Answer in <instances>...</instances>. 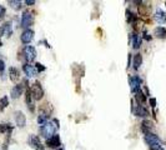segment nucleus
I'll return each mask as SVG.
<instances>
[{
    "instance_id": "1",
    "label": "nucleus",
    "mask_w": 166,
    "mask_h": 150,
    "mask_svg": "<svg viewBox=\"0 0 166 150\" xmlns=\"http://www.w3.org/2000/svg\"><path fill=\"white\" fill-rule=\"evenodd\" d=\"M58 128H59V122H58L56 119H54L53 122H48L46 124H44V125L41 127L40 134H41V137L49 139V138H51L53 135H55V132L58 130Z\"/></svg>"
},
{
    "instance_id": "2",
    "label": "nucleus",
    "mask_w": 166,
    "mask_h": 150,
    "mask_svg": "<svg viewBox=\"0 0 166 150\" xmlns=\"http://www.w3.org/2000/svg\"><path fill=\"white\" fill-rule=\"evenodd\" d=\"M30 93H31L33 99H35V100H41L43 96H44V89H43V86H41V84L39 81H35L31 85Z\"/></svg>"
},
{
    "instance_id": "3",
    "label": "nucleus",
    "mask_w": 166,
    "mask_h": 150,
    "mask_svg": "<svg viewBox=\"0 0 166 150\" xmlns=\"http://www.w3.org/2000/svg\"><path fill=\"white\" fill-rule=\"evenodd\" d=\"M23 55H24V59H25V61H33L35 58H36V50H35V48L34 46H31V45H26L24 49H23Z\"/></svg>"
},
{
    "instance_id": "4",
    "label": "nucleus",
    "mask_w": 166,
    "mask_h": 150,
    "mask_svg": "<svg viewBox=\"0 0 166 150\" xmlns=\"http://www.w3.org/2000/svg\"><path fill=\"white\" fill-rule=\"evenodd\" d=\"M145 143L148 145H150V148H156V147H161V140L158 135L150 133V134H145Z\"/></svg>"
},
{
    "instance_id": "5",
    "label": "nucleus",
    "mask_w": 166,
    "mask_h": 150,
    "mask_svg": "<svg viewBox=\"0 0 166 150\" xmlns=\"http://www.w3.org/2000/svg\"><path fill=\"white\" fill-rule=\"evenodd\" d=\"M33 23H34V15H33V13L24 11L23 15H21V26L25 28V30H26V29H29L30 25H33Z\"/></svg>"
},
{
    "instance_id": "6",
    "label": "nucleus",
    "mask_w": 166,
    "mask_h": 150,
    "mask_svg": "<svg viewBox=\"0 0 166 150\" xmlns=\"http://www.w3.org/2000/svg\"><path fill=\"white\" fill-rule=\"evenodd\" d=\"M28 143H29V145H30L34 150H45L44 145L41 144L40 139H39V137H36V135H34V134L29 137Z\"/></svg>"
},
{
    "instance_id": "7",
    "label": "nucleus",
    "mask_w": 166,
    "mask_h": 150,
    "mask_svg": "<svg viewBox=\"0 0 166 150\" xmlns=\"http://www.w3.org/2000/svg\"><path fill=\"white\" fill-rule=\"evenodd\" d=\"M20 39H21V41H23L24 44H29V43H31L33 39H34V31H33L31 29H26V30H24L23 34H21V36H20Z\"/></svg>"
},
{
    "instance_id": "8",
    "label": "nucleus",
    "mask_w": 166,
    "mask_h": 150,
    "mask_svg": "<svg viewBox=\"0 0 166 150\" xmlns=\"http://www.w3.org/2000/svg\"><path fill=\"white\" fill-rule=\"evenodd\" d=\"M143 80L139 76H131L130 78V89L132 93H136L137 90H140V85H141Z\"/></svg>"
},
{
    "instance_id": "9",
    "label": "nucleus",
    "mask_w": 166,
    "mask_h": 150,
    "mask_svg": "<svg viewBox=\"0 0 166 150\" xmlns=\"http://www.w3.org/2000/svg\"><path fill=\"white\" fill-rule=\"evenodd\" d=\"M14 119H15V123L19 128H24L26 125V118H25L23 111H16L14 115Z\"/></svg>"
},
{
    "instance_id": "10",
    "label": "nucleus",
    "mask_w": 166,
    "mask_h": 150,
    "mask_svg": "<svg viewBox=\"0 0 166 150\" xmlns=\"http://www.w3.org/2000/svg\"><path fill=\"white\" fill-rule=\"evenodd\" d=\"M23 70H24V73H25V75H26L28 78H33V76L36 75V69H35V66H34V65H30L29 63L24 64Z\"/></svg>"
},
{
    "instance_id": "11",
    "label": "nucleus",
    "mask_w": 166,
    "mask_h": 150,
    "mask_svg": "<svg viewBox=\"0 0 166 150\" xmlns=\"http://www.w3.org/2000/svg\"><path fill=\"white\" fill-rule=\"evenodd\" d=\"M60 144H61V142H60V137H59L58 134L53 135L51 138H49V139L46 140V145H48L49 148H58Z\"/></svg>"
},
{
    "instance_id": "12",
    "label": "nucleus",
    "mask_w": 166,
    "mask_h": 150,
    "mask_svg": "<svg viewBox=\"0 0 166 150\" xmlns=\"http://www.w3.org/2000/svg\"><path fill=\"white\" fill-rule=\"evenodd\" d=\"M9 78H10V80L13 83H16L19 80V78H20V70L16 69V68H14V66H11L9 69Z\"/></svg>"
},
{
    "instance_id": "13",
    "label": "nucleus",
    "mask_w": 166,
    "mask_h": 150,
    "mask_svg": "<svg viewBox=\"0 0 166 150\" xmlns=\"http://www.w3.org/2000/svg\"><path fill=\"white\" fill-rule=\"evenodd\" d=\"M134 114H135L136 116H140V118H146V116L149 115V111L146 110L145 106H143V105H136V109L134 110Z\"/></svg>"
},
{
    "instance_id": "14",
    "label": "nucleus",
    "mask_w": 166,
    "mask_h": 150,
    "mask_svg": "<svg viewBox=\"0 0 166 150\" xmlns=\"http://www.w3.org/2000/svg\"><path fill=\"white\" fill-rule=\"evenodd\" d=\"M153 129H154L153 122H150V120H144V122H143V124H141V130L144 132V134H150V133L153 132Z\"/></svg>"
},
{
    "instance_id": "15",
    "label": "nucleus",
    "mask_w": 166,
    "mask_h": 150,
    "mask_svg": "<svg viewBox=\"0 0 166 150\" xmlns=\"http://www.w3.org/2000/svg\"><path fill=\"white\" fill-rule=\"evenodd\" d=\"M11 98L13 99H18V98H20L21 96V94H23V85L21 84H18V85H15L13 89H11Z\"/></svg>"
},
{
    "instance_id": "16",
    "label": "nucleus",
    "mask_w": 166,
    "mask_h": 150,
    "mask_svg": "<svg viewBox=\"0 0 166 150\" xmlns=\"http://www.w3.org/2000/svg\"><path fill=\"white\" fill-rule=\"evenodd\" d=\"M135 99L137 101V105H143L144 106V104L146 103V94H144L143 90L140 89V90H137L135 93Z\"/></svg>"
},
{
    "instance_id": "17",
    "label": "nucleus",
    "mask_w": 166,
    "mask_h": 150,
    "mask_svg": "<svg viewBox=\"0 0 166 150\" xmlns=\"http://www.w3.org/2000/svg\"><path fill=\"white\" fill-rule=\"evenodd\" d=\"M39 111H40L41 115H46V116H49V114H51V111H53V108H51V105H50L49 103H44V104L40 105Z\"/></svg>"
},
{
    "instance_id": "18",
    "label": "nucleus",
    "mask_w": 166,
    "mask_h": 150,
    "mask_svg": "<svg viewBox=\"0 0 166 150\" xmlns=\"http://www.w3.org/2000/svg\"><path fill=\"white\" fill-rule=\"evenodd\" d=\"M154 19H155L158 23L164 24V23H166V13L165 11H163L161 9H158L156 13H155V15H154Z\"/></svg>"
},
{
    "instance_id": "19",
    "label": "nucleus",
    "mask_w": 166,
    "mask_h": 150,
    "mask_svg": "<svg viewBox=\"0 0 166 150\" xmlns=\"http://www.w3.org/2000/svg\"><path fill=\"white\" fill-rule=\"evenodd\" d=\"M149 14H150V6L144 4V3H140V5H139V15L149 16Z\"/></svg>"
},
{
    "instance_id": "20",
    "label": "nucleus",
    "mask_w": 166,
    "mask_h": 150,
    "mask_svg": "<svg viewBox=\"0 0 166 150\" xmlns=\"http://www.w3.org/2000/svg\"><path fill=\"white\" fill-rule=\"evenodd\" d=\"M154 35H155L156 38H159V39H164V38H166V29L164 26H158V28H155Z\"/></svg>"
},
{
    "instance_id": "21",
    "label": "nucleus",
    "mask_w": 166,
    "mask_h": 150,
    "mask_svg": "<svg viewBox=\"0 0 166 150\" xmlns=\"http://www.w3.org/2000/svg\"><path fill=\"white\" fill-rule=\"evenodd\" d=\"M141 43H143L141 35L134 34V36H132V48H134V49H139V48L141 46Z\"/></svg>"
},
{
    "instance_id": "22",
    "label": "nucleus",
    "mask_w": 166,
    "mask_h": 150,
    "mask_svg": "<svg viewBox=\"0 0 166 150\" xmlns=\"http://www.w3.org/2000/svg\"><path fill=\"white\" fill-rule=\"evenodd\" d=\"M141 64H143V55H141V54H136V55L134 56V63H132L134 69L137 70V69L141 66Z\"/></svg>"
},
{
    "instance_id": "23",
    "label": "nucleus",
    "mask_w": 166,
    "mask_h": 150,
    "mask_svg": "<svg viewBox=\"0 0 166 150\" xmlns=\"http://www.w3.org/2000/svg\"><path fill=\"white\" fill-rule=\"evenodd\" d=\"M126 20H127V23H136L137 15H135V14L131 13L130 10H126Z\"/></svg>"
},
{
    "instance_id": "24",
    "label": "nucleus",
    "mask_w": 166,
    "mask_h": 150,
    "mask_svg": "<svg viewBox=\"0 0 166 150\" xmlns=\"http://www.w3.org/2000/svg\"><path fill=\"white\" fill-rule=\"evenodd\" d=\"M9 5L14 10H20L21 9V1H18V0H10L9 1Z\"/></svg>"
},
{
    "instance_id": "25",
    "label": "nucleus",
    "mask_w": 166,
    "mask_h": 150,
    "mask_svg": "<svg viewBox=\"0 0 166 150\" xmlns=\"http://www.w3.org/2000/svg\"><path fill=\"white\" fill-rule=\"evenodd\" d=\"M3 29H4V35L10 36V34H11V24L10 23H5L3 25Z\"/></svg>"
},
{
    "instance_id": "26",
    "label": "nucleus",
    "mask_w": 166,
    "mask_h": 150,
    "mask_svg": "<svg viewBox=\"0 0 166 150\" xmlns=\"http://www.w3.org/2000/svg\"><path fill=\"white\" fill-rule=\"evenodd\" d=\"M8 105H9V98L8 96H3L0 99V110H4Z\"/></svg>"
},
{
    "instance_id": "27",
    "label": "nucleus",
    "mask_w": 166,
    "mask_h": 150,
    "mask_svg": "<svg viewBox=\"0 0 166 150\" xmlns=\"http://www.w3.org/2000/svg\"><path fill=\"white\" fill-rule=\"evenodd\" d=\"M11 130L10 124H0V133H9Z\"/></svg>"
},
{
    "instance_id": "28",
    "label": "nucleus",
    "mask_w": 166,
    "mask_h": 150,
    "mask_svg": "<svg viewBox=\"0 0 166 150\" xmlns=\"http://www.w3.org/2000/svg\"><path fill=\"white\" fill-rule=\"evenodd\" d=\"M48 119H49V118H48L46 115H41V114H40V115H39V118H38V123L43 127L44 124H46V123H48Z\"/></svg>"
},
{
    "instance_id": "29",
    "label": "nucleus",
    "mask_w": 166,
    "mask_h": 150,
    "mask_svg": "<svg viewBox=\"0 0 166 150\" xmlns=\"http://www.w3.org/2000/svg\"><path fill=\"white\" fill-rule=\"evenodd\" d=\"M35 69H36V71H39V73L45 71V66H44L43 64H40V63H36V64H35Z\"/></svg>"
},
{
    "instance_id": "30",
    "label": "nucleus",
    "mask_w": 166,
    "mask_h": 150,
    "mask_svg": "<svg viewBox=\"0 0 166 150\" xmlns=\"http://www.w3.org/2000/svg\"><path fill=\"white\" fill-rule=\"evenodd\" d=\"M149 101H150V105H151V108H155V106H156V99H155V98H151Z\"/></svg>"
},
{
    "instance_id": "31",
    "label": "nucleus",
    "mask_w": 166,
    "mask_h": 150,
    "mask_svg": "<svg viewBox=\"0 0 166 150\" xmlns=\"http://www.w3.org/2000/svg\"><path fill=\"white\" fill-rule=\"evenodd\" d=\"M4 15H5V8H3V6L0 5V19H3Z\"/></svg>"
},
{
    "instance_id": "32",
    "label": "nucleus",
    "mask_w": 166,
    "mask_h": 150,
    "mask_svg": "<svg viewBox=\"0 0 166 150\" xmlns=\"http://www.w3.org/2000/svg\"><path fill=\"white\" fill-rule=\"evenodd\" d=\"M4 69H5V64H4V61L0 59V73L4 71Z\"/></svg>"
},
{
    "instance_id": "33",
    "label": "nucleus",
    "mask_w": 166,
    "mask_h": 150,
    "mask_svg": "<svg viewBox=\"0 0 166 150\" xmlns=\"http://www.w3.org/2000/svg\"><path fill=\"white\" fill-rule=\"evenodd\" d=\"M25 4H26V5H34V4H35V1H34V0H26V1H25Z\"/></svg>"
},
{
    "instance_id": "34",
    "label": "nucleus",
    "mask_w": 166,
    "mask_h": 150,
    "mask_svg": "<svg viewBox=\"0 0 166 150\" xmlns=\"http://www.w3.org/2000/svg\"><path fill=\"white\" fill-rule=\"evenodd\" d=\"M131 65V54H129V56H127V68Z\"/></svg>"
},
{
    "instance_id": "35",
    "label": "nucleus",
    "mask_w": 166,
    "mask_h": 150,
    "mask_svg": "<svg viewBox=\"0 0 166 150\" xmlns=\"http://www.w3.org/2000/svg\"><path fill=\"white\" fill-rule=\"evenodd\" d=\"M144 38H145L146 40H151V36H150L148 33H144Z\"/></svg>"
},
{
    "instance_id": "36",
    "label": "nucleus",
    "mask_w": 166,
    "mask_h": 150,
    "mask_svg": "<svg viewBox=\"0 0 166 150\" xmlns=\"http://www.w3.org/2000/svg\"><path fill=\"white\" fill-rule=\"evenodd\" d=\"M150 150H164L163 147H156V148H150Z\"/></svg>"
},
{
    "instance_id": "37",
    "label": "nucleus",
    "mask_w": 166,
    "mask_h": 150,
    "mask_svg": "<svg viewBox=\"0 0 166 150\" xmlns=\"http://www.w3.org/2000/svg\"><path fill=\"white\" fill-rule=\"evenodd\" d=\"M0 46H1V40H0Z\"/></svg>"
},
{
    "instance_id": "38",
    "label": "nucleus",
    "mask_w": 166,
    "mask_h": 150,
    "mask_svg": "<svg viewBox=\"0 0 166 150\" xmlns=\"http://www.w3.org/2000/svg\"><path fill=\"white\" fill-rule=\"evenodd\" d=\"M59 150H64V149H59Z\"/></svg>"
},
{
    "instance_id": "39",
    "label": "nucleus",
    "mask_w": 166,
    "mask_h": 150,
    "mask_svg": "<svg viewBox=\"0 0 166 150\" xmlns=\"http://www.w3.org/2000/svg\"><path fill=\"white\" fill-rule=\"evenodd\" d=\"M165 4H166V3H165Z\"/></svg>"
}]
</instances>
